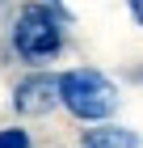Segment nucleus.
Instances as JSON below:
<instances>
[{"label":"nucleus","mask_w":143,"mask_h":148,"mask_svg":"<svg viewBox=\"0 0 143 148\" xmlns=\"http://www.w3.org/2000/svg\"><path fill=\"white\" fill-rule=\"evenodd\" d=\"M126 4H131V17L143 25V0H126Z\"/></svg>","instance_id":"obj_6"},{"label":"nucleus","mask_w":143,"mask_h":148,"mask_svg":"<svg viewBox=\"0 0 143 148\" xmlns=\"http://www.w3.org/2000/svg\"><path fill=\"white\" fill-rule=\"evenodd\" d=\"M59 106H67L80 123H101L118 110V89L97 68H72L59 76Z\"/></svg>","instance_id":"obj_1"},{"label":"nucleus","mask_w":143,"mask_h":148,"mask_svg":"<svg viewBox=\"0 0 143 148\" xmlns=\"http://www.w3.org/2000/svg\"><path fill=\"white\" fill-rule=\"evenodd\" d=\"M13 106H17V114H51L59 106V76H46V72L25 76L13 89Z\"/></svg>","instance_id":"obj_3"},{"label":"nucleus","mask_w":143,"mask_h":148,"mask_svg":"<svg viewBox=\"0 0 143 148\" xmlns=\"http://www.w3.org/2000/svg\"><path fill=\"white\" fill-rule=\"evenodd\" d=\"M13 47L25 64H42V59H55L59 47H63V30H59V17L42 4H25L13 21Z\"/></svg>","instance_id":"obj_2"},{"label":"nucleus","mask_w":143,"mask_h":148,"mask_svg":"<svg viewBox=\"0 0 143 148\" xmlns=\"http://www.w3.org/2000/svg\"><path fill=\"white\" fill-rule=\"evenodd\" d=\"M51 4H55V9H59V13H63V0H51Z\"/></svg>","instance_id":"obj_7"},{"label":"nucleus","mask_w":143,"mask_h":148,"mask_svg":"<svg viewBox=\"0 0 143 148\" xmlns=\"http://www.w3.org/2000/svg\"><path fill=\"white\" fill-rule=\"evenodd\" d=\"M80 148H139V136L126 131V127H93L80 136Z\"/></svg>","instance_id":"obj_4"},{"label":"nucleus","mask_w":143,"mask_h":148,"mask_svg":"<svg viewBox=\"0 0 143 148\" xmlns=\"http://www.w3.org/2000/svg\"><path fill=\"white\" fill-rule=\"evenodd\" d=\"M0 148H30V136L21 127H0Z\"/></svg>","instance_id":"obj_5"}]
</instances>
